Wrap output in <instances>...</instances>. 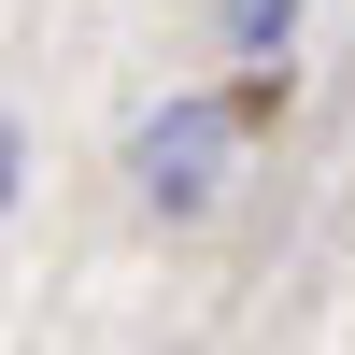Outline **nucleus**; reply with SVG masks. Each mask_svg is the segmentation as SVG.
Masks as SVG:
<instances>
[{
  "mask_svg": "<svg viewBox=\"0 0 355 355\" xmlns=\"http://www.w3.org/2000/svg\"><path fill=\"white\" fill-rule=\"evenodd\" d=\"M256 114H270V85H185L171 114H142V142H128L142 199L157 214H214L227 171H242V142H256Z\"/></svg>",
  "mask_w": 355,
  "mask_h": 355,
  "instance_id": "f257e3e1",
  "label": "nucleus"
},
{
  "mask_svg": "<svg viewBox=\"0 0 355 355\" xmlns=\"http://www.w3.org/2000/svg\"><path fill=\"white\" fill-rule=\"evenodd\" d=\"M227 43L256 57V85H284V43H299V0H227Z\"/></svg>",
  "mask_w": 355,
  "mask_h": 355,
  "instance_id": "f03ea898",
  "label": "nucleus"
},
{
  "mask_svg": "<svg viewBox=\"0 0 355 355\" xmlns=\"http://www.w3.org/2000/svg\"><path fill=\"white\" fill-rule=\"evenodd\" d=\"M15 171H28V142H15V114H0V214H15Z\"/></svg>",
  "mask_w": 355,
  "mask_h": 355,
  "instance_id": "7ed1b4c3",
  "label": "nucleus"
}]
</instances>
